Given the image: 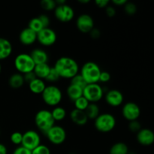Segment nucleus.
<instances>
[{
	"label": "nucleus",
	"instance_id": "obj_1",
	"mask_svg": "<svg viewBox=\"0 0 154 154\" xmlns=\"http://www.w3.org/2000/svg\"><path fill=\"white\" fill-rule=\"evenodd\" d=\"M60 78L72 79L79 72V66L76 60L71 57H62L56 61L54 66Z\"/></svg>",
	"mask_w": 154,
	"mask_h": 154
},
{
	"label": "nucleus",
	"instance_id": "obj_2",
	"mask_svg": "<svg viewBox=\"0 0 154 154\" xmlns=\"http://www.w3.org/2000/svg\"><path fill=\"white\" fill-rule=\"evenodd\" d=\"M102 70L99 65L94 62H87L83 65L80 75L87 84H98Z\"/></svg>",
	"mask_w": 154,
	"mask_h": 154
},
{
	"label": "nucleus",
	"instance_id": "obj_3",
	"mask_svg": "<svg viewBox=\"0 0 154 154\" xmlns=\"http://www.w3.org/2000/svg\"><path fill=\"white\" fill-rule=\"evenodd\" d=\"M116 119L110 113L100 114L94 120V126L96 130L102 133L111 132L116 126Z\"/></svg>",
	"mask_w": 154,
	"mask_h": 154
},
{
	"label": "nucleus",
	"instance_id": "obj_4",
	"mask_svg": "<svg viewBox=\"0 0 154 154\" xmlns=\"http://www.w3.org/2000/svg\"><path fill=\"white\" fill-rule=\"evenodd\" d=\"M42 97L44 102L48 106H58L63 99V93L58 87L54 85L46 86L42 93Z\"/></svg>",
	"mask_w": 154,
	"mask_h": 154
},
{
	"label": "nucleus",
	"instance_id": "obj_5",
	"mask_svg": "<svg viewBox=\"0 0 154 154\" xmlns=\"http://www.w3.org/2000/svg\"><path fill=\"white\" fill-rule=\"evenodd\" d=\"M35 123L38 129L45 134L53 126L55 125V121L51 115V111L43 109L36 113L35 116Z\"/></svg>",
	"mask_w": 154,
	"mask_h": 154
},
{
	"label": "nucleus",
	"instance_id": "obj_6",
	"mask_svg": "<svg viewBox=\"0 0 154 154\" xmlns=\"http://www.w3.org/2000/svg\"><path fill=\"white\" fill-rule=\"evenodd\" d=\"M14 65L17 71L21 75H25L28 72H33L35 66V64L32 60L29 54L25 53L18 54L15 57Z\"/></svg>",
	"mask_w": 154,
	"mask_h": 154
},
{
	"label": "nucleus",
	"instance_id": "obj_7",
	"mask_svg": "<svg viewBox=\"0 0 154 154\" xmlns=\"http://www.w3.org/2000/svg\"><path fill=\"white\" fill-rule=\"evenodd\" d=\"M83 96L90 103H96L103 98V88L98 84H87L83 90Z\"/></svg>",
	"mask_w": 154,
	"mask_h": 154
},
{
	"label": "nucleus",
	"instance_id": "obj_8",
	"mask_svg": "<svg viewBox=\"0 0 154 154\" xmlns=\"http://www.w3.org/2000/svg\"><path fill=\"white\" fill-rule=\"evenodd\" d=\"M48 141L54 145H60L66 139V132L64 128L58 125L53 126L45 133Z\"/></svg>",
	"mask_w": 154,
	"mask_h": 154
},
{
	"label": "nucleus",
	"instance_id": "obj_9",
	"mask_svg": "<svg viewBox=\"0 0 154 154\" xmlns=\"http://www.w3.org/2000/svg\"><path fill=\"white\" fill-rule=\"evenodd\" d=\"M40 144L41 137L36 131L28 130L23 134L21 146L32 151Z\"/></svg>",
	"mask_w": 154,
	"mask_h": 154
},
{
	"label": "nucleus",
	"instance_id": "obj_10",
	"mask_svg": "<svg viewBox=\"0 0 154 154\" xmlns=\"http://www.w3.org/2000/svg\"><path fill=\"white\" fill-rule=\"evenodd\" d=\"M57 40L56 32L51 28H44L37 33V41L45 47L52 46Z\"/></svg>",
	"mask_w": 154,
	"mask_h": 154
},
{
	"label": "nucleus",
	"instance_id": "obj_11",
	"mask_svg": "<svg viewBox=\"0 0 154 154\" xmlns=\"http://www.w3.org/2000/svg\"><path fill=\"white\" fill-rule=\"evenodd\" d=\"M54 16L59 21L63 23H68L72 20L75 17V11L73 8L68 4L57 5L54 9Z\"/></svg>",
	"mask_w": 154,
	"mask_h": 154
},
{
	"label": "nucleus",
	"instance_id": "obj_12",
	"mask_svg": "<svg viewBox=\"0 0 154 154\" xmlns=\"http://www.w3.org/2000/svg\"><path fill=\"white\" fill-rule=\"evenodd\" d=\"M122 114L123 117L129 122L138 120V117L141 115V109L135 102H126L122 108Z\"/></svg>",
	"mask_w": 154,
	"mask_h": 154
},
{
	"label": "nucleus",
	"instance_id": "obj_13",
	"mask_svg": "<svg viewBox=\"0 0 154 154\" xmlns=\"http://www.w3.org/2000/svg\"><path fill=\"white\" fill-rule=\"evenodd\" d=\"M76 26L81 32L90 33L94 28V20L90 14H83L77 18Z\"/></svg>",
	"mask_w": 154,
	"mask_h": 154
},
{
	"label": "nucleus",
	"instance_id": "obj_14",
	"mask_svg": "<svg viewBox=\"0 0 154 154\" xmlns=\"http://www.w3.org/2000/svg\"><path fill=\"white\" fill-rule=\"evenodd\" d=\"M107 104L111 107H118L123 103L124 97L120 90H110L106 93L105 96Z\"/></svg>",
	"mask_w": 154,
	"mask_h": 154
},
{
	"label": "nucleus",
	"instance_id": "obj_15",
	"mask_svg": "<svg viewBox=\"0 0 154 154\" xmlns=\"http://www.w3.org/2000/svg\"><path fill=\"white\" fill-rule=\"evenodd\" d=\"M137 141L141 145L148 147L154 142V133L150 129L144 128L137 133Z\"/></svg>",
	"mask_w": 154,
	"mask_h": 154
},
{
	"label": "nucleus",
	"instance_id": "obj_16",
	"mask_svg": "<svg viewBox=\"0 0 154 154\" xmlns=\"http://www.w3.org/2000/svg\"><path fill=\"white\" fill-rule=\"evenodd\" d=\"M19 40L22 45L29 46L37 41V33L33 32L28 27L23 29L19 35Z\"/></svg>",
	"mask_w": 154,
	"mask_h": 154
},
{
	"label": "nucleus",
	"instance_id": "obj_17",
	"mask_svg": "<svg viewBox=\"0 0 154 154\" xmlns=\"http://www.w3.org/2000/svg\"><path fill=\"white\" fill-rule=\"evenodd\" d=\"M13 48L10 41L0 37V60L8 58L11 54Z\"/></svg>",
	"mask_w": 154,
	"mask_h": 154
},
{
	"label": "nucleus",
	"instance_id": "obj_18",
	"mask_svg": "<svg viewBox=\"0 0 154 154\" xmlns=\"http://www.w3.org/2000/svg\"><path fill=\"white\" fill-rule=\"evenodd\" d=\"M30 57L35 65L48 63V55L46 51L39 48H36L30 53Z\"/></svg>",
	"mask_w": 154,
	"mask_h": 154
},
{
	"label": "nucleus",
	"instance_id": "obj_19",
	"mask_svg": "<svg viewBox=\"0 0 154 154\" xmlns=\"http://www.w3.org/2000/svg\"><path fill=\"white\" fill-rule=\"evenodd\" d=\"M70 117L72 121L78 126H84L88 122V118L85 112L80 110L73 109L71 111Z\"/></svg>",
	"mask_w": 154,
	"mask_h": 154
},
{
	"label": "nucleus",
	"instance_id": "obj_20",
	"mask_svg": "<svg viewBox=\"0 0 154 154\" xmlns=\"http://www.w3.org/2000/svg\"><path fill=\"white\" fill-rule=\"evenodd\" d=\"M51 67L48 65V63H44V64L35 65L34 68L33 72L35 75L36 78L39 79H46L49 74Z\"/></svg>",
	"mask_w": 154,
	"mask_h": 154
},
{
	"label": "nucleus",
	"instance_id": "obj_21",
	"mask_svg": "<svg viewBox=\"0 0 154 154\" xmlns=\"http://www.w3.org/2000/svg\"><path fill=\"white\" fill-rule=\"evenodd\" d=\"M46 87L45 81L39 78H35L29 84V90L34 94H42Z\"/></svg>",
	"mask_w": 154,
	"mask_h": 154
},
{
	"label": "nucleus",
	"instance_id": "obj_22",
	"mask_svg": "<svg viewBox=\"0 0 154 154\" xmlns=\"http://www.w3.org/2000/svg\"><path fill=\"white\" fill-rule=\"evenodd\" d=\"M67 96L72 102H75L76 99H79L80 97L83 96V89L78 86L73 85V84H69V87L66 90Z\"/></svg>",
	"mask_w": 154,
	"mask_h": 154
},
{
	"label": "nucleus",
	"instance_id": "obj_23",
	"mask_svg": "<svg viewBox=\"0 0 154 154\" xmlns=\"http://www.w3.org/2000/svg\"><path fill=\"white\" fill-rule=\"evenodd\" d=\"M23 76L20 73H14L8 79V84L11 88L13 89H19L24 84Z\"/></svg>",
	"mask_w": 154,
	"mask_h": 154
},
{
	"label": "nucleus",
	"instance_id": "obj_24",
	"mask_svg": "<svg viewBox=\"0 0 154 154\" xmlns=\"http://www.w3.org/2000/svg\"><path fill=\"white\" fill-rule=\"evenodd\" d=\"M129 147L123 142H117L110 148L109 154H129Z\"/></svg>",
	"mask_w": 154,
	"mask_h": 154
},
{
	"label": "nucleus",
	"instance_id": "obj_25",
	"mask_svg": "<svg viewBox=\"0 0 154 154\" xmlns=\"http://www.w3.org/2000/svg\"><path fill=\"white\" fill-rule=\"evenodd\" d=\"M87 118L90 120H95L100 114V110L96 103H90L87 109L84 111Z\"/></svg>",
	"mask_w": 154,
	"mask_h": 154
},
{
	"label": "nucleus",
	"instance_id": "obj_26",
	"mask_svg": "<svg viewBox=\"0 0 154 154\" xmlns=\"http://www.w3.org/2000/svg\"><path fill=\"white\" fill-rule=\"evenodd\" d=\"M51 115L54 121H62L66 117V111L64 108L61 106L54 107V109L51 111Z\"/></svg>",
	"mask_w": 154,
	"mask_h": 154
},
{
	"label": "nucleus",
	"instance_id": "obj_27",
	"mask_svg": "<svg viewBox=\"0 0 154 154\" xmlns=\"http://www.w3.org/2000/svg\"><path fill=\"white\" fill-rule=\"evenodd\" d=\"M28 28L30 29L31 30H32L33 32H35V33L39 32L42 29H44L43 26H42V23H41L40 20L38 19V17H34L32 19H31L29 22L28 24Z\"/></svg>",
	"mask_w": 154,
	"mask_h": 154
},
{
	"label": "nucleus",
	"instance_id": "obj_28",
	"mask_svg": "<svg viewBox=\"0 0 154 154\" xmlns=\"http://www.w3.org/2000/svg\"><path fill=\"white\" fill-rule=\"evenodd\" d=\"M73 102H74V105H75V109L80 110V111H84L86 109H87L89 104H90V102H88V100H87L86 98H84V96H81V97H80L79 99H76V100Z\"/></svg>",
	"mask_w": 154,
	"mask_h": 154
},
{
	"label": "nucleus",
	"instance_id": "obj_29",
	"mask_svg": "<svg viewBox=\"0 0 154 154\" xmlns=\"http://www.w3.org/2000/svg\"><path fill=\"white\" fill-rule=\"evenodd\" d=\"M71 84L78 86V87H81V88L83 89V90H84V87L87 85L86 81H84L83 77L81 76L80 74H78V75H75V77H73V78L71 79Z\"/></svg>",
	"mask_w": 154,
	"mask_h": 154
},
{
	"label": "nucleus",
	"instance_id": "obj_30",
	"mask_svg": "<svg viewBox=\"0 0 154 154\" xmlns=\"http://www.w3.org/2000/svg\"><path fill=\"white\" fill-rule=\"evenodd\" d=\"M41 7L45 11L54 10L57 7V4L54 0H42L40 2Z\"/></svg>",
	"mask_w": 154,
	"mask_h": 154
},
{
	"label": "nucleus",
	"instance_id": "obj_31",
	"mask_svg": "<svg viewBox=\"0 0 154 154\" xmlns=\"http://www.w3.org/2000/svg\"><path fill=\"white\" fill-rule=\"evenodd\" d=\"M10 140L12 144L15 145H21L23 140V133L20 132H14L11 135Z\"/></svg>",
	"mask_w": 154,
	"mask_h": 154
},
{
	"label": "nucleus",
	"instance_id": "obj_32",
	"mask_svg": "<svg viewBox=\"0 0 154 154\" xmlns=\"http://www.w3.org/2000/svg\"><path fill=\"white\" fill-rule=\"evenodd\" d=\"M124 11L128 15H134L137 12V6L135 3L127 2L124 5Z\"/></svg>",
	"mask_w": 154,
	"mask_h": 154
},
{
	"label": "nucleus",
	"instance_id": "obj_33",
	"mask_svg": "<svg viewBox=\"0 0 154 154\" xmlns=\"http://www.w3.org/2000/svg\"><path fill=\"white\" fill-rule=\"evenodd\" d=\"M32 154H51V150L48 146L41 144L32 150Z\"/></svg>",
	"mask_w": 154,
	"mask_h": 154
},
{
	"label": "nucleus",
	"instance_id": "obj_34",
	"mask_svg": "<svg viewBox=\"0 0 154 154\" xmlns=\"http://www.w3.org/2000/svg\"><path fill=\"white\" fill-rule=\"evenodd\" d=\"M60 76L57 74V71L54 69V67H51V70H50L49 74H48V77L46 78V81H49V82H56V81L60 80Z\"/></svg>",
	"mask_w": 154,
	"mask_h": 154
},
{
	"label": "nucleus",
	"instance_id": "obj_35",
	"mask_svg": "<svg viewBox=\"0 0 154 154\" xmlns=\"http://www.w3.org/2000/svg\"><path fill=\"white\" fill-rule=\"evenodd\" d=\"M129 129L133 133H138L142 128H141V125L138 120H133V121H130L129 123Z\"/></svg>",
	"mask_w": 154,
	"mask_h": 154
},
{
	"label": "nucleus",
	"instance_id": "obj_36",
	"mask_svg": "<svg viewBox=\"0 0 154 154\" xmlns=\"http://www.w3.org/2000/svg\"><path fill=\"white\" fill-rule=\"evenodd\" d=\"M111 74L109 72H105V71H102L100 74V76H99V82L108 83L111 80Z\"/></svg>",
	"mask_w": 154,
	"mask_h": 154
},
{
	"label": "nucleus",
	"instance_id": "obj_37",
	"mask_svg": "<svg viewBox=\"0 0 154 154\" xmlns=\"http://www.w3.org/2000/svg\"><path fill=\"white\" fill-rule=\"evenodd\" d=\"M38 19L40 20L41 23H42V26H43L44 28H48L50 25V23H51V20H50V18L48 15L46 14H41L39 15Z\"/></svg>",
	"mask_w": 154,
	"mask_h": 154
},
{
	"label": "nucleus",
	"instance_id": "obj_38",
	"mask_svg": "<svg viewBox=\"0 0 154 154\" xmlns=\"http://www.w3.org/2000/svg\"><path fill=\"white\" fill-rule=\"evenodd\" d=\"M12 154H32V151L20 145L14 149Z\"/></svg>",
	"mask_w": 154,
	"mask_h": 154
},
{
	"label": "nucleus",
	"instance_id": "obj_39",
	"mask_svg": "<svg viewBox=\"0 0 154 154\" xmlns=\"http://www.w3.org/2000/svg\"><path fill=\"white\" fill-rule=\"evenodd\" d=\"M23 79L25 83H28V84H29L30 82H32V81H34L35 78H37L33 72H28V73L25 74V75H23Z\"/></svg>",
	"mask_w": 154,
	"mask_h": 154
},
{
	"label": "nucleus",
	"instance_id": "obj_40",
	"mask_svg": "<svg viewBox=\"0 0 154 154\" xmlns=\"http://www.w3.org/2000/svg\"><path fill=\"white\" fill-rule=\"evenodd\" d=\"M105 13H106L107 16L109 17H113L115 16L116 14V9L114 8V6L108 5L105 8Z\"/></svg>",
	"mask_w": 154,
	"mask_h": 154
},
{
	"label": "nucleus",
	"instance_id": "obj_41",
	"mask_svg": "<svg viewBox=\"0 0 154 154\" xmlns=\"http://www.w3.org/2000/svg\"><path fill=\"white\" fill-rule=\"evenodd\" d=\"M110 2L108 0H96L95 2V4L96 5L98 8H105L107 6L109 5Z\"/></svg>",
	"mask_w": 154,
	"mask_h": 154
},
{
	"label": "nucleus",
	"instance_id": "obj_42",
	"mask_svg": "<svg viewBox=\"0 0 154 154\" xmlns=\"http://www.w3.org/2000/svg\"><path fill=\"white\" fill-rule=\"evenodd\" d=\"M90 34L93 38L96 39V38H99L101 36V32L99 31V29H98L95 28L94 27V28L90 31Z\"/></svg>",
	"mask_w": 154,
	"mask_h": 154
},
{
	"label": "nucleus",
	"instance_id": "obj_43",
	"mask_svg": "<svg viewBox=\"0 0 154 154\" xmlns=\"http://www.w3.org/2000/svg\"><path fill=\"white\" fill-rule=\"evenodd\" d=\"M112 4L117 6H124V5L127 2L126 0H113Z\"/></svg>",
	"mask_w": 154,
	"mask_h": 154
},
{
	"label": "nucleus",
	"instance_id": "obj_44",
	"mask_svg": "<svg viewBox=\"0 0 154 154\" xmlns=\"http://www.w3.org/2000/svg\"><path fill=\"white\" fill-rule=\"evenodd\" d=\"M0 154H8L7 147L2 143H0Z\"/></svg>",
	"mask_w": 154,
	"mask_h": 154
},
{
	"label": "nucleus",
	"instance_id": "obj_45",
	"mask_svg": "<svg viewBox=\"0 0 154 154\" xmlns=\"http://www.w3.org/2000/svg\"><path fill=\"white\" fill-rule=\"evenodd\" d=\"M55 2L57 5H62L66 4V2L65 1V0H57V1H55Z\"/></svg>",
	"mask_w": 154,
	"mask_h": 154
},
{
	"label": "nucleus",
	"instance_id": "obj_46",
	"mask_svg": "<svg viewBox=\"0 0 154 154\" xmlns=\"http://www.w3.org/2000/svg\"><path fill=\"white\" fill-rule=\"evenodd\" d=\"M80 3H81V4H85V3H89L90 2V1H89V0H85V1H81V0H80V1H78Z\"/></svg>",
	"mask_w": 154,
	"mask_h": 154
},
{
	"label": "nucleus",
	"instance_id": "obj_47",
	"mask_svg": "<svg viewBox=\"0 0 154 154\" xmlns=\"http://www.w3.org/2000/svg\"><path fill=\"white\" fill-rule=\"evenodd\" d=\"M2 72V66H1V63H0V74Z\"/></svg>",
	"mask_w": 154,
	"mask_h": 154
},
{
	"label": "nucleus",
	"instance_id": "obj_48",
	"mask_svg": "<svg viewBox=\"0 0 154 154\" xmlns=\"http://www.w3.org/2000/svg\"><path fill=\"white\" fill-rule=\"evenodd\" d=\"M0 135H1V132H0Z\"/></svg>",
	"mask_w": 154,
	"mask_h": 154
}]
</instances>
